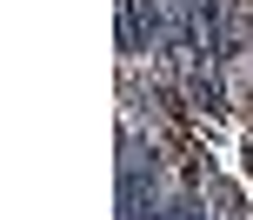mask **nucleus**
<instances>
[{"label":"nucleus","mask_w":253,"mask_h":220,"mask_svg":"<svg viewBox=\"0 0 253 220\" xmlns=\"http://www.w3.org/2000/svg\"><path fill=\"white\" fill-rule=\"evenodd\" d=\"M207 207H213V220H247L240 214V187H227V180H207Z\"/></svg>","instance_id":"nucleus-1"}]
</instances>
